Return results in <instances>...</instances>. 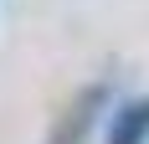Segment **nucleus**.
<instances>
[{
    "mask_svg": "<svg viewBox=\"0 0 149 144\" xmlns=\"http://www.w3.org/2000/svg\"><path fill=\"white\" fill-rule=\"evenodd\" d=\"M103 144H149V98H123V103H113Z\"/></svg>",
    "mask_w": 149,
    "mask_h": 144,
    "instance_id": "nucleus-2",
    "label": "nucleus"
},
{
    "mask_svg": "<svg viewBox=\"0 0 149 144\" xmlns=\"http://www.w3.org/2000/svg\"><path fill=\"white\" fill-rule=\"evenodd\" d=\"M108 113H113V93H108V82H88V87H82V93L57 113L46 144H82L88 129L98 124V118H108Z\"/></svg>",
    "mask_w": 149,
    "mask_h": 144,
    "instance_id": "nucleus-1",
    "label": "nucleus"
}]
</instances>
